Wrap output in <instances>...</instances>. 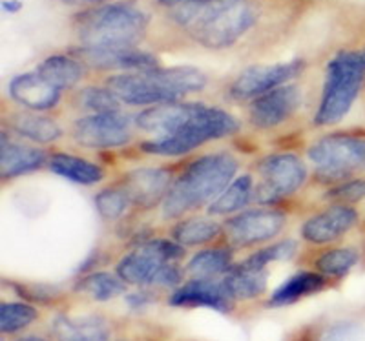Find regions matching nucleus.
Segmentation results:
<instances>
[{
	"label": "nucleus",
	"mask_w": 365,
	"mask_h": 341,
	"mask_svg": "<svg viewBox=\"0 0 365 341\" xmlns=\"http://www.w3.org/2000/svg\"><path fill=\"white\" fill-rule=\"evenodd\" d=\"M296 250H298V243L292 241V239H285V241L274 243V245L257 250L250 258L245 259V263L250 266H256V268H267L270 263L291 259L296 254Z\"/></svg>",
	"instance_id": "obj_35"
},
{
	"label": "nucleus",
	"mask_w": 365,
	"mask_h": 341,
	"mask_svg": "<svg viewBox=\"0 0 365 341\" xmlns=\"http://www.w3.org/2000/svg\"><path fill=\"white\" fill-rule=\"evenodd\" d=\"M71 55L79 58L88 68L101 71H119V73H132V71H146L159 68L158 57L139 48H123V50H97V48H73Z\"/></svg>",
	"instance_id": "obj_14"
},
{
	"label": "nucleus",
	"mask_w": 365,
	"mask_h": 341,
	"mask_svg": "<svg viewBox=\"0 0 365 341\" xmlns=\"http://www.w3.org/2000/svg\"><path fill=\"white\" fill-rule=\"evenodd\" d=\"M106 86L120 103L130 106H155L179 103L188 93L201 92L207 86L203 71L192 66L154 68L108 77Z\"/></svg>",
	"instance_id": "obj_4"
},
{
	"label": "nucleus",
	"mask_w": 365,
	"mask_h": 341,
	"mask_svg": "<svg viewBox=\"0 0 365 341\" xmlns=\"http://www.w3.org/2000/svg\"><path fill=\"white\" fill-rule=\"evenodd\" d=\"M51 330L57 341H110L108 323L99 316H58Z\"/></svg>",
	"instance_id": "obj_21"
},
{
	"label": "nucleus",
	"mask_w": 365,
	"mask_h": 341,
	"mask_svg": "<svg viewBox=\"0 0 365 341\" xmlns=\"http://www.w3.org/2000/svg\"><path fill=\"white\" fill-rule=\"evenodd\" d=\"M185 256V246L168 239H148L117 263V276L137 287H181L182 272L175 261Z\"/></svg>",
	"instance_id": "obj_6"
},
{
	"label": "nucleus",
	"mask_w": 365,
	"mask_h": 341,
	"mask_svg": "<svg viewBox=\"0 0 365 341\" xmlns=\"http://www.w3.org/2000/svg\"><path fill=\"white\" fill-rule=\"evenodd\" d=\"M259 15V0H185L170 8L172 22L207 50L234 46L257 24Z\"/></svg>",
	"instance_id": "obj_1"
},
{
	"label": "nucleus",
	"mask_w": 365,
	"mask_h": 341,
	"mask_svg": "<svg viewBox=\"0 0 365 341\" xmlns=\"http://www.w3.org/2000/svg\"><path fill=\"white\" fill-rule=\"evenodd\" d=\"M126 301H128V305L132 308H143L146 307V305H150L152 301H154V298L148 294L146 290H139V292H133V294H130L128 298H126Z\"/></svg>",
	"instance_id": "obj_39"
},
{
	"label": "nucleus",
	"mask_w": 365,
	"mask_h": 341,
	"mask_svg": "<svg viewBox=\"0 0 365 341\" xmlns=\"http://www.w3.org/2000/svg\"><path fill=\"white\" fill-rule=\"evenodd\" d=\"M9 97L26 110L46 112L58 105L61 90L46 83L37 71L17 75L9 83Z\"/></svg>",
	"instance_id": "obj_19"
},
{
	"label": "nucleus",
	"mask_w": 365,
	"mask_h": 341,
	"mask_svg": "<svg viewBox=\"0 0 365 341\" xmlns=\"http://www.w3.org/2000/svg\"><path fill=\"white\" fill-rule=\"evenodd\" d=\"M75 290L88 294L96 301H110L117 295L125 294L126 283L119 276L108 274V272H91L77 281Z\"/></svg>",
	"instance_id": "obj_30"
},
{
	"label": "nucleus",
	"mask_w": 365,
	"mask_h": 341,
	"mask_svg": "<svg viewBox=\"0 0 365 341\" xmlns=\"http://www.w3.org/2000/svg\"><path fill=\"white\" fill-rule=\"evenodd\" d=\"M319 341H360V329L351 321H340L325 330Z\"/></svg>",
	"instance_id": "obj_38"
},
{
	"label": "nucleus",
	"mask_w": 365,
	"mask_h": 341,
	"mask_svg": "<svg viewBox=\"0 0 365 341\" xmlns=\"http://www.w3.org/2000/svg\"><path fill=\"white\" fill-rule=\"evenodd\" d=\"M325 285H327V279H325V276L319 274V272L302 271L298 274L291 276L287 281H283L272 292L269 300V307L278 308L292 305L302 300V298H307V295L324 290Z\"/></svg>",
	"instance_id": "obj_24"
},
{
	"label": "nucleus",
	"mask_w": 365,
	"mask_h": 341,
	"mask_svg": "<svg viewBox=\"0 0 365 341\" xmlns=\"http://www.w3.org/2000/svg\"><path fill=\"white\" fill-rule=\"evenodd\" d=\"M287 217L279 210L256 209L230 217L223 225V234L230 246L245 248L274 239L285 229Z\"/></svg>",
	"instance_id": "obj_11"
},
{
	"label": "nucleus",
	"mask_w": 365,
	"mask_h": 341,
	"mask_svg": "<svg viewBox=\"0 0 365 341\" xmlns=\"http://www.w3.org/2000/svg\"><path fill=\"white\" fill-rule=\"evenodd\" d=\"M220 232L223 229L210 217H190L175 225L174 239L182 246H200L216 239Z\"/></svg>",
	"instance_id": "obj_29"
},
{
	"label": "nucleus",
	"mask_w": 365,
	"mask_h": 341,
	"mask_svg": "<svg viewBox=\"0 0 365 341\" xmlns=\"http://www.w3.org/2000/svg\"><path fill=\"white\" fill-rule=\"evenodd\" d=\"M358 263V252L354 248H332L316 259V268L325 278H344Z\"/></svg>",
	"instance_id": "obj_31"
},
{
	"label": "nucleus",
	"mask_w": 365,
	"mask_h": 341,
	"mask_svg": "<svg viewBox=\"0 0 365 341\" xmlns=\"http://www.w3.org/2000/svg\"><path fill=\"white\" fill-rule=\"evenodd\" d=\"M148 24V13L132 0L91 6L73 17V31L81 46L97 50L137 48Z\"/></svg>",
	"instance_id": "obj_2"
},
{
	"label": "nucleus",
	"mask_w": 365,
	"mask_h": 341,
	"mask_svg": "<svg viewBox=\"0 0 365 341\" xmlns=\"http://www.w3.org/2000/svg\"><path fill=\"white\" fill-rule=\"evenodd\" d=\"M71 137L84 148H119L132 139V121L120 112L88 113L73 122Z\"/></svg>",
	"instance_id": "obj_10"
},
{
	"label": "nucleus",
	"mask_w": 365,
	"mask_h": 341,
	"mask_svg": "<svg viewBox=\"0 0 365 341\" xmlns=\"http://www.w3.org/2000/svg\"><path fill=\"white\" fill-rule=\"evenodd\" d=\"M126 192L133 206L152 209L163 203L172 187L170 174L163 168H137L128 172L119 184Z\"/></svg>",
	"instance_id": "obj_17"
},
{
	"label": "nucleus",
	"mask_w": 365,
	"mask_h": 341,
	"mask_svg": "<svg viewBox=\"0 0 365 341\" xmlns=\"http://www.w3.org/2000/svg\"><path fill=\"white\" fill-rule=\"evenodd\" d=\"M356 223V210L349 204L336 203L309 217L302 226V237L312 245H327L345 236Z\"/></svg>",
	"instance_id": "obj_16"
},
{
	"label": "nucleus",
	"mask_w": 365,
	"mask_h": 341,
	"mask_svg": "<svg viewBox=\"0 0 365 341\" xmlns=\"http://www.w3.org/2000/svg\"><path fill=\"white\" fill-rule=\"evenodd\" d=\"M257 175L254 197L262 204H270L292 196L305 184L307 167L294 154H274L257 162Z\"/></svg>",
	"instance_id": "obj_9"
},
{
	"label": "nucleus",
	"mask_w": 365,
	"mask_h": 341,
	"mask_svg": "<svg viewBox=\"0 0 365 341\" xmlns=\"http://www.w3.org/2000/svg\"><path fill=\"white\" fill-rule=\"evenodd\" d=\"M9 125H11L13 132L19 133L21 137L38 142V145L53 142L63 135V130L53 119L41 115L37 112H31V110L15 113L9 119Z\"/></svg>",
	"instance_id": "obj_26"
},
{
	"label": "nucleus",
	"mask_w": 365,
	"mask_h": 341,
	"mask_svg": "<svg viewBox=\"0 0 365 341\" xmlns=\"http://www.w3.org/2000/svg\"><path fill=\"white\" fill-rule=\"evenodd\" d=\"M237 167V159L227 152L194 159L172 183L163 201L165 219H179L185 214L217 199L221 192L234 181Z\"/></svg>",
	"instance_id": "obj_3"
},
{
	"label": "nucleus",
	"mask_w": 365,
	"mask_h": 341,
	"mask_svg": "<svg viewBox=\"0 0 365 341\" xmlns=\"http://www.w3.org/2000/svg\"><path fill=\"white\" fill-rule=\"evenodd\" d=\"M200 103H166L146 108L135 117V126L154 137H166L178 132L200 110Z\"/></svg>",
	"instance_id": "obj_18"
},
{
	"label": "nucleus",
	"mask_w": 365,
	"mask_h": 341,
	"mask_svg": "<svg viewBox=\"0 0 365 341\" xmlns=\"http://www.w3.org/2000/svg\"><path fill=\"white\" fill-rule=\"evenodd\" d=\"M66 6H77V8H91V6L108 4L112 0H61Z\"/></svg>",
	"instance_id": "obj_40"
},
{
	"label": "nucleus",
	"mask_w": 365,
	"mask_h": 341,
	"mask_svg": "<svg viewBox=\"0 0 365 341\" xmlns=\"http://www.w3.org/2000/svg\"><path fill=\"white\" fill-rule=\"evenodd\" d=\"M46 152L37 146H28L22 142H15L2 135L0 142V174L2 179H13L19 175L29 174L42 168L48 161Z\"/></svg>",
	"instance_id": "obj_20"
},
{
	"label": "nucleus",
	"mask_w": 365,
	"mask_h": 341,
	"mask_svg": "<svg viewBox=\"0 0 365 341\" xmlns=\"http://www.w3.org/2000/svg\"><path fill=\"white\" fill-rule=\"evenodd\" d=\"M240 130V122L221 108L201 105L200 110L188 119L178 132L166 137H154L143 142L141 150L152 155L178 157L200 148L201 145L214 139L230 137Z\"/></svg>",
	"instance_id": "obj_7"
},
{
	"label": "nucleus",
	"mask_w": 365,
	"mask_h": 341,
	"mask_svg": "<svg viewBox=\"0 0 365 341\" xmlns=\"http://www.w3.org/2000/svg\"><path fill=\"white\" fill-rule=\"evenodd\" d=\"M120 103L108 86H88L77 93V106L88 113L119 112Z\"/></svg>",
	"instance_id": "obj_32"
},
{
	"label": "nucleus",
	"mask_w": 365,
	"mask_h": 341,
	"mask_svg": "<svg viewBox=\"0 0 365 341\" xmlns=\"http://www.w3.org/2000/svg\"><path fill=\"white\" fill-rule=\"evenodd\" d=\"M232 252L228 248L201 250L188 261L187 272L194 279H220L232 268Z\"/></svg>",
	"instance_id": "obj_27"
},
{
	"label": "nucleus",
	"mask_w": 365,
	"mask_h": 341,
	"mask_svg": "<svg viewBox=\"0 0 365 341\" xmlns=\"http://www.w3.org/2000/svg\"><path fill=\"white\" fill-rule=\"evenodd\" d=\"M327 199L334 201L340 204H351L358 203V201L365 199V181L354 179V181H341L336 187L331 188L327 192Z\"/></svg>",
	"instance_id": "obj_36"
},
{
	"label": "nucleus",
	"mask_w": 365,
	"mask_h": 341,
	"mask_svg": "<svg viewBox=\"0 0 365 341\" xmlns=\"http://www.w3.org/2000/svg\"><path fill=\"white\" fill-rule=\"evenodd\" d=\"M234 298L228 292L223 279H194L178 287L170 295L172 307H205L217 313H230L234 308Z\"/></svg>",
	"instance_id": "obj_15"
},
{
	"label": "nucleus",
	"mask_w": 365,
	"mask_h": 341,
	"mask_svg": "<svg viewBox=\"0 0 365 341\" xmlns=\"http://www.w3.org/2000/svg\"><path fill=\"white\" fill-rule=\"evenodd\" d=\"M15 290L28 301L37 303H50L58 295V290L50 285H15Z\"/></svg>",
	"instance_id": "obj_37"
},
{
	"label": "nucleus",
	"mask_w": 365,
	"mask_h": 341,
	"mask_svg": "<svg viewBox=\"0 0 365 341\" xmlns=\"http://www.w3.org/2000/svg\"><path fill=\"white\" fill-rule=\"evenodd\" d=\"M221 279L234 300H254L267 290V268H256L245 261L234 265Z\"/></svg>",
	"instance_id": "obj_25"
},
{
	"label": "nucleus",
	"mask_w": 365,
	"mask_h": 341,
	"mask_svg": "<svg viewBox=\"0 0 365 341\" xmlns=\"http://www.w3.org/2000/svg\"><path fill=\"white\" fill-rule=\"evenodd\" d=\"M309 159L325 183H341L365 172V135L331 133L309 148Z\"/></svg>",
	"instance_id": "obj_8"
},
{
	"label": "nucleus",
	"mask_w": 365,
	"mask_h": 341,
	"mask_svg": "<svg viewBox=\"0 0 365 341\" xmlns=\"http://www.w3.org/2000/svg\"><path fill=\"white\" fill-rule=\"evenodd\" d=\"M365 83V46L341 50L329 61L324 90L316 110L314 122L329 126L340 122L351 108Z\"/></svg>",
	"instance_id": "obj_5"
},
{
	"label": "nucleus",
	"mask_w": 365,
	"mask_h": 341,
	"mask_svg": "<svg viewBox=\"0 0 365 341\" xmlns=\"http://www.w3.org/2000/svg\"><path fill=\"white\" fill-rule=\"evenodd\" d=\"M302 90L296 84H283L272 92L250 100L249 121L257 130H272L289 121L302 106Z\"/></svg>",
	"instance_id": "obj_13"
},
{
	"label": "nucleus",
	"mask_w": 365,
	"mask_h": 341,
	"mask_svg": "<svg viewBox=\"0 0 365 341\" xmlns=\"http://www.w3.org/2000/svg\"><path fill=\"white\" fill-rule=\"evenodd\" d=\"M254 194V183L250 175H241L228 184L217 199L208 204V214L212 216H228V214L240 212L249 204Z\"/></svg>",
	"instance_id": "obj_28"
},
{
	"label": "nucleus",
	"mask_w": 365,
	"mask_h": 341,
	"mask_svg": "<svg viewBox=\"0 0 365 341\" xmlns=\"http://www.w3.org/2000/svg\"><path fill=\"white\" fill-rule=\"evenodd\" d=\"M48 84L57 90H70L84 75V64L75 55H50L35 70Z\"/></svg>",
	"instance_id": "obj_22"
},
{
	"label": "nucleus",
	"mask_w": 365,
	"mask_h": 341,
	"mask_svg": "<svg viewBox=\"0 0 365 341\" xmlns=\"http://www.w3.org/2000/svg\"><path fill=\"white\" fill-rule=\"evenodd\" d=\"M48 167L53 174L61 175L71 183L83 184V187L97 184L104 179V170L99 164L77 157V155L64 154V152L51 154L48 159Z\"/></svg>",
	"instance_id": "obj_23"
},
{
	"label": "nucleus",
	"mask_w": 365,
	"mask_h": 341,
	"mask_svg": "<svg viewBox=\"0 0 365 341\" xmlns=\"http://www.w3.org/2000/svg\"><path fill=\"white\" fill-rule=\"evenodd\" d=\"M132 206V201L120 187L104 188L96 196V209L106 221H117Z\"/></svg>",
	"instance_id": "obj_34"
},
{
	"label": "nucleus",
	"mask_w": 365,
	"mask_h": 341,
	"mask_svg": "<svg viewBox=\"0 0 365 341\" xmlns=\"http://www.w3.org/2000/svg\"><path fill=\"white\" fill-rule=\"evenodd\" d=\"M305 63L294 58L287 63L263 64V66H250L243 70L230 84V97L234 100H252L276 88L289 84L303 71Z\"/></svg>",
	"instance_id": "obj_12"
},
{
	"label": "nucleus",
	"mask_w": 365,
	"mask_h": 341,
	"mask_svg": "<svg viewBox=\"0 0 365 341\" xmlns=\"http://www.w3.org/2000/svg\"><path fill=\"white\" fill-rule=\"evenodd\" d=\"M181 2H185V0H159V4L165 6V8H172L175 4H181Z\"/></svg>",
	"instance_id": "obj_41"
},
{
	"label": "nucleus",
	"mask_w": 365,
	"mask_h": 341,
	"mask_svg": "<svg viewBox=\"0 0 365 341\" xmlns=\"http://www.w3.org/2000/svg\"><path fill=\"white\" fill-rule=\"evenodd\" d=\"M38 318L37 308L28 303L0 305V330L2 334H15L26 329Z\"/></svg>",
	"instance_id": "obj_33"
},
{
	"label": "nucleus",
	"mask_w": 365,
	"mask_h": 341,
	"mask_svg": "<svg viewBox=\"0 0 365 341\" xmlns=\"http://www.w3.org/2000/svg\"><path fill=\"white\" fill-rule=\"evenodd\" d=\"M17 341H48V340H44V337H41V336H35V334H31V336L19 337Z\"/></svg>",
	"instance_id": "obj_42"
}]
</instances>
